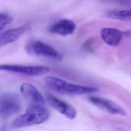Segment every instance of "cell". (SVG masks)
<instances>
[{
	"mask_svg": "<svg viewBox=\"0 0 131 131\" xmlns=\"http://www.w3.org/2000/svg\"><path fill=\"white\" fill-rule=\"evenodd\" d=\"M50 115L45 104L31 103L25 112L12 121L11 126L13 128H20L40 124L46 122Z\"/></svg>",
	"mask_w": 131,
	"mask_h": 131,
	"instance_id": "obj_1",
	"label": "cell"
},
{
	"mask_svg": "<svg viewBox=\"0 0 131 131\" xmlns=\"http://www.w3.org/2000/svg\"><path fill=\"white\" fill-rule=\"evenodd\" d=\"M44 81L49 89L63 94L83 95L98 91L95 88L74 84L54 76H46Z\"/></svg>",
	"mask_w": 131,
	"mask_h": 131,
	"instance_id": "obj_2",
	"label": "cell"
},
{
	"mask_svg": "<svg viewBox=\"0 0 131 131\" xmlns=\"http://www.w3.org/2000/svg\"><path fill=\"white\" fill-rule=\"evenodd\" d=\"M26 52L31 55L46 57L54 60L60 61L62 55L51 46L41 41L33 40L27 42L25 46Z\"/></svg>",
	"mask_w": 131,
	"mask_h": 131,
	"instance_id": "obj_3",
	"label": "cell"
},
{
	"mask_svg": "<svg viewBox=\"0 0 131 131\" xmlns=\"http://www.w3.org/2000/svg\"><path fill=\"white\" fill-rule=\"evenodd\" d=\"M21 108L19 95L13 92L3 94L0 98V118H6L18 113Z\"/></svg>",
	"mask_w": 131,
	"mask_h": 131,
	"instance_id": "obj_4",
	"label": "cell"
},
{
	"mask_svg": "<svg viewBox=\"0 0 131 131\" xmlns=\"http://www.w3.org/2000/svg\"><path fill=\"white\" fill-rule=\"evenodd\" d=\"M0 71L12 72L29 76H38L49 73L50 68L41 66H28L18 64H0Z\"/></svg>",
	"mask_w": 131,
	"mask_h": 131,
	"instance_id": "obj_5",
	"label": "cell"
},
{
	"mask_svg": "<svg viewBox=\"0 0 131 131\" xmlns=\"http://www.w3.org/2000/svg\"><path fill=\"white\" fill-rule=\"evenodd\" d=\"M48 103L59 113L64 115L69 119H73L77 116L76 109L70 104L51 94L46 95Z\"/></svg>",
	"mask_w": 131,
	"mask_h": 131,
	"instance_id": "obj_6",
	"label": "cell"
},
{
	"mask_svg": "<svg viewBox=\"0 0 131 131\" xmlns=\"http://www.w3.org/2000/svg\"><path fill=\"white\" fill-rule=\"evenodd\" d=\"M88 99L93 104L107 110L110 113L122 116L125 115L124 110L119 105L111 100L95 96H91Z\"/></svg>",
	"mask_w": 131,
	"mask_h": 131,
	"instance_id": "obj_7",
	"label": "cell"
},
{
	"mask_svg": "<svg viewBox=\"0 0 131 131\" xmlns=\"http://www.w3.org/2000/svg\"><path fill=\"white\" fill-rule=\"evenodd\" d=\"M26 25L9 29L0 33V47L17 40L28 29Z\"/></svg>",
	"mask_w": 131,
	"mask_h": 131,
	"instance_id": "obj_8",
	"label": "cell"
},
{
	"mask_svg": "<svg viewBox=\"0 0 131 131\" xmlns=\"http://www.w3.org/2000/svg\"><path fill=\"white\" fill-rule=\"evenodd\" d=\"M76 27V24L72 20L64 18L53 24L50 28V31L59 35L67 36L73 34Z\"/></svg>",
	"mask_w": 131,
	"mask_h": 131,
	"instance_id": "obj_9",
	"label": "cell"
},
{
	"mask_svg": "<svg viewBox=\"0 0 131 131\" xmlns=\"http://www.w3.org/2000/svg\"><path fill=\"white\" fill-rule=\"evenodd\" d=\"M21 93L26 98L31 101V103L46 105L45 100L37 88L29 82L23 83L20 86Z\"/></svg>",
	"mask_w": 131,
	"mask_h": 131,
	"instance_id": "obj_10",
	"label": "cell"
},
{
	"mask_svg": "<svg viewBox=\"0 0 131 131\" xmlns=\"http://www.w3.org/2000/svg\"><path fill=\"white\" fill-rule=\"evenodd\" d=\"M101 36L107 44L112 46H117L122 38V32L113 28H103L101 31Z\"/></svg>",
	"mask_w": 131,
	"mask_h": 131,
	"instance_id": "obj_11",
	"label": "cell"
},
{
	"mask_svg": "<svg viewBox=\"0 0 131 131\" xmlns=\"http://www.w3.org/2000/svg\"><path fill=\"white\" fill-rule=\"evenodd\" d=\"M108 17L119 20L131 19V10H113L107 13Z\"/></svg>",
	"mask_w": 131,
	"mask_h": 131,
	"instance_id": "obj_12",
	"label": "cell"
},
{
	"mask_svg": "<svg viewBox=\"0 0 131 131\" xmlns=\"http://www.w3.org/2000/svg\"><path fill=\"white\" fill-rule=\"evenodd\" d=\"M12 17L6 13H0V32L8 24L12 21Z\"/></svg>",
	"mask_w": 131,
	"mask_h": 131,
	"instance_id": "obj_13",
	"label": "cell"
},
{
	"mask_svg": "<svg viewBox=\"0 0 131 131\" xmlns=\"http://www.w3.org/2000/svg\"><path fill=\"white\" fill-rule=\"evenodd\" d=\"M0 131H6V129H5V128H1V129H0Z\"/></svg>",
	"mask_w": 131,
	"mask_h": 131,
	"instance_id": "obj_14",
	"label": "cell"
}]
</instances>
